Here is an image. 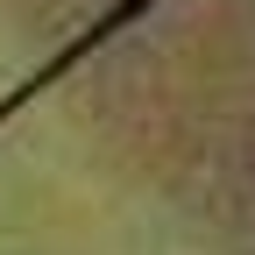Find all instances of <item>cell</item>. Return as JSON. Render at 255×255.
<instances>
[{
  "mask_svg": "<svg viewBox=\"0 0 255 255\" xmlns=\"http://www.w3.org/2000/svg\"><path fill=\"white\" fill-rule=\"evenodd\" d=\"M57 21V85L78 92L170 206L255 255V0H21Z\"/></svg>",
  "mask_w": 255,
  "mask_h": 255,
  "instance_id": "1",
  "label": "cell"
}]
</instances>
